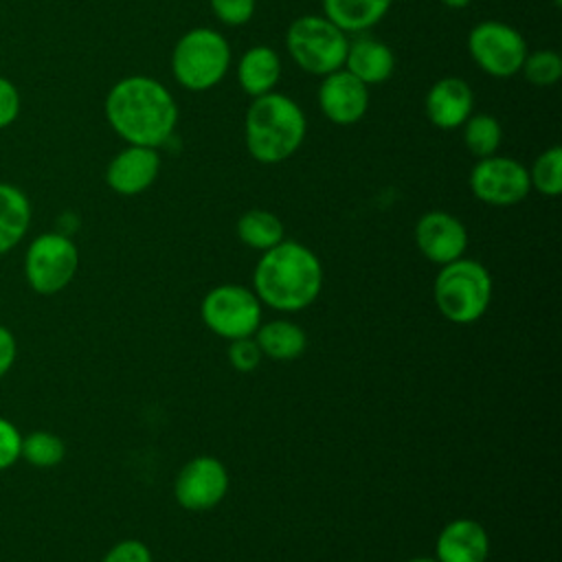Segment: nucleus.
Here are the masks:
<instances>
[{"label": "nucleus", "instance_id": "nucleus-1", "mask_svg": "<svg viewBox=\"0 0 562 562\" xmlns=\"http://www.w3.org/2000/svg\"><path fill=\"white\" fill-rule=\"evenodd\" d=\"M110 127L127 145L160 147L178 125V103L169 88L147 75L119 79L103 103Z\"/></svg>", "mask_w": 562, "mask_h": 562}, {"label": "nucleus", "instance_id": "nucleus-2", "mask_svg": "<svg viewBox=\"0 0 562 562\" xmlns=\"http://www.w3.org/2000/svg\"><path fill=\"white\" fill-rule=\"evenodd\" d=\"M255 294L279 312H299L316 301L323 285L318 257L303 244L281 239L257 261Z\"/></svg>", "mask_w": 562, "mask_h": 562}, {"label": "nucleus", "instance_id": "nucleus-3", "mask_svg": "<svg viewBox=\"0 0 562 562\" xmlns=\"http://www.w3.org/2000/svg\"><path fill=\"white\" fill-rule=\"evenodd\" d=\"M307 119L301 105L277 90L255 97L246 110L244 138L248 154L261 165H279L303 145Z\"/></svg>", "mask_w": 562, "mask_h": 562}, {"label": "nucleus", "instance_id": "nucleus-4", "mask_svg": "<svg viewBox=\"0 0 562 562\" xmlns=\"http://www.w3.org/2000/svg\"><path fill=\"white\" fill-rule=\"evenodd\" d=\"M231 44L211 29L195 26L182 33L171 50L173 79L191 92H206L215 88L228 72Z\"/></svg>", "mask_w": 562, "mask_h": 562}, {"label": "nucleus", "instance_id": "nucleus-5", "mask_svg": "<svg viewBox=\"0 0 562 562\" xmlns=\"http://www.w3.org/2000/svg\"><path fill=\"white\" fill-rule=\"evenodd\" d=\"M432 294L448 321L468 325L485 314L492 301V277L483 263L459 257L441 268Z\"/></svg>", "mask_w": 562, "mask_h": 562}, {"label": "nucleus", "instance_id": "nucleus-6", "mask_svg": "<svg viewBox=\"0 0 562 562\" xmlns=\"http://www.w3.org/2000/svg\"><path fill=\"white\" fill-rule=\"evenodd\" d=\"M349 35L325 15H301L285 33V48L292 61L314 77H325L345 64Z\"/></svg>", "mask_w": 562, "mask_h": 562}, {"label": "nucleus", "instance_id": "nucleus-7", "mask_svg": "<svg viewBox=\"0 0 562 562\" xmlns=\"http://www.w3.org/2000/svg\"><path fill=\"white\" fill-rule=\"evenodd\" d=\"M79 268V250L61 231L37 235L24 255V277L31 290L50 296L61 292Z\"/></svg>", "mask_w": 562, "mask_h": 562}, {"label": "nucleus", "instance_id": "nucleus-8", "mask_svg": "<svg viewBox=\"0 0 562 562\" xmlns=\"http://www.w3.org/2000/svg\"><path fill=\"white\" fill-rule=\"evenodd\" d=\"M470 59L490 77L507 79L520 72L529 53L518 29L501 20H483L468 33Z\"/></svg>", "mask_w": 562, "mask_h": 562}, {"label": "nucleus", "instance_id": "nucleus-9", "mask_svg": "<svg viewBox=\"0 0 562 562\" xmlns=\"http://www.w3.org/2000/svg\"><path fill=\"white\" fill-rule=\"evenodd\" d=\"M200 314L213 334L226 340L246 338L261 325V301L244 285H217L202 299Z\"/></svg>", "mask_w": 562, "mask_h": 562}, {"label": "nucleus", "instance_id": "nucleus-10", "mask_svg": "<svg viewBox=\"0 0 562 562\" xmlns=\"http://www.w3.org/2000/svg\"><path fill=\"white\" fill-rule=\"evenodd\" d=\"M470 191L490 206H514L531 191L527 167L509 156L479 158L470 171Z\"/></svg>", "mask_w": 562, "mask_h": 562}, {"label": "nucleus", "instance_id": "nucleus-11", "mask_svg": "<svg viewBox=\"0 0 562 562\" xmlns=\"http://www.w3.org/2000/svg\"><path fill=\"white\" fill-rule=\"evenodd\" d=\"M173 492L184 509H211L228 492V472L215 457H195L182 465Z\"/></svg>", "mask_w": 562, "mask_h": 562}, {"label": "nucleus", "instance_id": "nucleus-12", "mask_svg": "<svg viewBox=\"0 0 562 562\" xmlns=\"http://www.w3.org/2000/svg\"><path fill=\"white\" fill-rule=\"evenodd\" d=\"M323 116L336 125H353L369 110V86L356 79L349 70L338 68L321 77L316 92Z\"/></svg>", "mask_w": 562, "mask_h": 562}, {"label": "nucleus", "instance_id": "nucleus-13", "mask_svg": "<svg viewBox=\"0 0 562 562\" xmlns=\"http://www.w3.org/2000/svg\"><path fill=\"white\" fill-rule=\"evenodd\" d=\"M415 244L432 263H450L463 257L468 231L459 217L446 211H428L415 224Z\"/></svg>", "mask_w": 562, "mask_h": 562}, {"label": "nucleus", "instance_id": "nucleus-14", "mask_svg": "<svg viewBox=\"0 0 562 562\" xmlns=\"http://www.w3.org/2000/svg\"><path fill=\"white\" fill-rule=\"evenodd\" d=\"M160 171L156 147L125 145L105 167V182L119 195H138L147 191Z\"/></svg>", "mask_w": 562, "mask_h": 562}, {"label": "nucleus", "instance_id": "nucleus-15", "mask_svg": "<svg viewBox=\"0 0 562 562\" xmlns=\"http://www.w3.org/2000/svg\"><path fill=\"white\" fill-rule=\"evenodd\" d=\"M424 112L437 130H457L474 112V92L461 77H441L428 88Z\"/></svg>", "mask_w": 562, "mask_h": 562}, {"label": "nucleus", "instance_id": "nucleus-16", "mask_svg": "<svg viewBox=\"0 0 562 562\" xmlns=\"http://www.w3.org/2000/svg\"><path fill=\"white\" fill-rule=\"evenodd\" d=\"M435 553L439 562H485L490 538L476 520L454 518L441 529Z\"/></svg>", "mask_w": 562, "mask_h": 562}, {"label": "nucleus", "instance_id": "nucleus-17", "mask_svg": "<svg viewBox=\"0 0 562 562\" xmlns=\"http://www.w3.org/2000/svg\"><path fill=\"white\" fill-rule=\"evenodd\" d=\"M342 68L349 70L364 86H375L393 75L395 55L384 42L371 35H356L353 40H349Z\"/></svg>", "mask_w": 562, "mask_h": 562}, {"label": "nucleus", "instance_id": "nucleus-18", "mask_svg": "<svg viewBox=\"0 0 562 562\" xmlns=\"http://www.w3.org/2000/svg\"><path fill=\"white\" fill-rule=\"evenodd\" d=\"M281 79V57L268 44L246 48L237 61V83L244 94L261 97L277 88Z\"/></svg>", "mask_w": 562, "mask_h": 562}, {"label": "nucleus", "instance_id": "nucleus-19", "mask_svg": "<svg viewBox=\"0 0 562 562\" xmlns=\"http://www.w3.org/2000/svg\"><path fill=\"white\" fill-rule=\"evenodd\" d=\"M393 0H323V15L347 35L373 29L389 13Z\"/></svg>", "mask_w": 562, "mask_h": 562}, {"label": "nucleus", "instance_id": "nucleus-20", "mask_svg": "<svg viewBox=\"0 0 562 562\" xmlns=\"http://www.w3.org/2000/svg\"><path fill=\"white\" fill-rule=\"evenodd\" d=\"M31 226V202L26 193L9 182H0V255L13 250Z\"/></svg>", "mask_w": 562, "mask_h": 562}, {"label": "nucleus", "instance_id": "nucleus-21", "mask_svg": "<svg viewBox=\"0 0 562 562\" xmlns=\"http://www.w3.org/2000/svg\"><path fill=\"white\" fill-rule=\"evenodd\" d=\"M255 334H257L255 340H257L261 353L272 360H279V362L299 358L307 345L305 331L290 321H270V323L257 327Z\"/></svg>", "mask_w": 562, "mask_h": 562}, {"label": "nucleus", "instance_id": "nucleus-22", "mask_svg": "<svg viewBox=\"0 0 562 562\" xmlns=\"http://www.w3.org/2000/svg\"><path fill=\"white\" fill-rule=\"evenodd\" d=\"M237 237L255 250H268L283 239V222L272 211L250 209L237 220Z\"/></svg>", "mask_w": 562, "mask_h": 562}, {"label": "nucleus", "instance_id": "nucleus-23", "mask_svg": "<svg viewBox=\"0 0 562 562\" xmlns=\"http://www.w3.org/2000/svg\"><path fill=\"white\" fill-rule=\"evenodd\" d=\"M463 145L476 158H487L498 151L503 140V127L496 116L485 112H472L468 121L461 125Z\"/></svg>", "mask_w": 562, "mask_h": 562}, {"label": "nucleus", "instance_id": "nucleus-24", "mask_svg": "<svg viewBox=\"0 0 562 562\" xmlns=\"http://www.w3.org/2000/svg\"><path fill=\"white\" fill-rule=\"evenodd\" d=\"M66 457V443L61 437L48 430H33L22 435L20 459L33 468H55Z\"/></svg>", "mask_w": 562, "mask_h": 562}, {"label": "nucleus", "instance_id": "nucleus-25", "mask_svg": "<svg viewBox=\"0 0 562 562\" xmlns=\"http://www.w3.org/2000/svg\"><path fill=\"white\" fill-rule=\"evenodd\" d=\"M529 184L547 198H555L562 191V149L558 145L540 151L531 162Z\"/></svg>", "mask_w": 562, "mask_h": 562}, {"label": "nucleus", "instance_id": "nucleus-26", "mask_svg": "<svg viewBox=\"0 0 562 562\" xmlns=\"http://www.w3.org/2000/svg\"><path fill=\"white\" fill-rule=\"evenodd\" d=\"M520 75L527 83L536 88H549L555 86L562 77V57L553 48H538L525 55V61L520 66Z\"/></svg>", "mask_w": 562, "mask_h": 562}, {"label": "nucleus", "instance_id": "nucleus-27", "mask_svg": "<svg viewBox=\"0 0 562 562\" xmlns=\"http://www.w3.org/2000/svg\"><path fill=\"white\" fill-rule=\"evenodd\" d=\"M215 18L226 26H241L255 15L257 0H209Z\"/></svg>", "mask_w": 562, "mask_h": 562}, {"label": "nucleus", "instance_id": "nucleus-28", "mask_svg": "<svg viewBox=\"0 0 562 562\" xmlns=\"http://www.w3.org/2000/svg\"><path fill=\"white\" fill-rule=\"evenodd\" d=\"M261 356H263V353H261L257 340H252L250 336H246V338H235V340H231V345H228V360H231V364H233L237 371H241V373H248V371L257 369L259 362H261Z\"/></svg>", "mask_w": 562, "mask_h": 562}, {"label": "nucleus", "instance_id": "nucleus-29", "mask_svg": "<svg viewBox=\"0 0 562 562\" xmlns=\"http://www.w3.org/2000/svg\"><path fill=\"white\" fill-rule=\"evenodd\" d=\"M20 450H22V432L13 422L7 417H0V472L9 470L20 461Z\"/></svg>", "mask_w": 562, "mask_h": 562}, {"label": "nucleus", "instance_id": "nucleus-30", "mask_svg": "<svg viewBox=\"0 0 562 562\" xmlns=\"http://www.w3.org/2000/svg\"><path fill=\"white\" fill-rule=\"evenodd\" d=\"M101 562H151V553L147 549V544H143L140 540H121L116 542Z\"/></svg>", "mask_w": 562, "mask_h": 562}, {"label": "nucleus", "instance_id": "nucleus-31", "mask_svg": "<svg viewBox=\"0 0 562 562\" xmlns=\"http://www.w3.org/2000/svg\"><path fill=\"white\" fill-rule=\"evenodd\" d=\"M20 114V92L13 81L0 77V130L9 127Z\"/></svg>", "mask_w": 562, "mask_h": 562}, {"label": "nucleus", "instance_id": "nucleus-32", "mask_svg": "<svg viewBox=\"0 0 562 562\" xmlns=\"http://www.w3.org/2000/svg\"><path fill=\"white\" fill-rule=\"evenodd\" d=\"M15 356H18L15 336L11 334L9 327L0 325V378H4L11 371Z\"/></svg>", "mask_w": 562, "mask_h": 562}, {"label": "nucleus", "instance_id": "nucleus-33", "mask_svg": "<svg viewBox=\"0 0 562 562\" xmlns=\"http://www.w3.org/2000/svg\"><path fill=\"white\" fill-rule=\"evenodd\" d=\"M441 4H446L448 9H465L472 0H439Z\"/></svg>", "mask_w": 562, "mask_h": 562}, {"label": "nucleus", "instance_id": "nucleus-34", "mask_svg": "<svg viewBox=\"0 0 562 562\" xmlns=\"http://www.w3.org/2000/svg\"><path fill=\"white\" fill-rule=\"evenodd\" d=\"M408 562H439V560L437 558H413Z\"/></svg>", "mask_w": 562, "mask_h": 562}, {"label": "nucleus", "instance_id": "nucleus-35", "mask_svg": "<svg viewBox=\"0 0 562 562\" xmlns=\"http://www.w3.org/2000/svg\"><path fill=\"white\" fill-rule=\"evenodd\" d=\"M553 2H555V4H560V0H553Z\"/></svg>", "mask_w": 562, "mask_h": 562}]
</instances>
